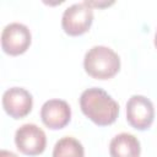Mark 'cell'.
<instances>
[{
  "mask_svg": "<svg viewBox=\"0 0 157 157\" xmlns=\"http://www.w3.org/2000/svg\"><path fill=\"white\" fill-rule=\"evenodd\" d=\"M80 108L82 113L98 126L113 124L119 114L118 102L99 87H91L81 93Z\"/></svg>",
  "mask_w": 157,
  "mask_h": 157,
  "instance_id": "6da1fadb",
  "label": "cell"
},
{
  "mask_svg": "<svg viewBox=\"0 0 157 157\" xmlns=\"http://www.w3.org/2000/svg\"><path fill=\"white\" fill-rule=\"evenodd\" d=\"M93 22V9L86 2H75L66 7L61 16V27L69 36L86 33Z\"/></svg>",
  "mask_w": 157,
  "mask_h": 157,
  "instance_id": "3957f363",
  "label": "cell"
},
{
  "mask_svg": "<svg viewBox=\"0 0 157 157\" xmlns=\"http://www.w3.org/2000/svg\"><path fill=\"white\" fill-rule=\"evenodd\" d=\"M126 120L136 130H147L155 120L152 101L142 94H132L126 102Z\"/></svg>",
  "mask_w": 157,
  "mask_h": 157,
  "instance_id": "277c9868",
  "label": "cell"
},
{
  "mask_svg": "<svg viewBox=\"0 0 157 157\" xmlns=\"http://www.w3.org/2000/svg\"><path fill=\"white\" fill-rule=\"evenodd\" d=\"M153 42H155V47L157 48V29H156V32H155V40H153Z\"/></svg>",
  "mask_w": 157,
  "mask_h": 157,
  "instance_id": "7c38bea8",
  "label": "cell"
},
{
  "mask_svg": "<svg viewBox=\"0 0 157 157\" xmlns=\"http://www.w3.org/2000/svg\"><path fill=\"white\" fill-rule=\"evenodd\" d=\"M0 157H18L16 153L11 152V151H7V150H1L0 151Z\"/></svg>",
  "mask_w": 157,
  "mask_h": 157,
  "instance_id": "8fae6325",
  "label": "cell"
},
{
  "mask_svg": "<svg viewBox=\"0 0 157 157\" xmlns=\"http://www.w3.org/2000/svg\"><path fill=\"white\" fill-rule=\"evenodd\" d=\"M15 144L20 152L27 156L40 155L47 146V136L38 125L27 123L15 132Z\"/></svg>",
  "mask_w": 157,
  "mask_h": 157,
  "instance_id": "5b68a950",
  "label": "cell"
},
{
  "mask_svg": "<svg viewBox=\"0 0 157 157\" xmlns=\"http://www.w3.org/2000/svg\"><path fill=\"white\" fill-rule=\"evenodd\" d=\"M40 119L43 124L52 130L63 129L71 120V108L64 99H48L40 108Z\"/></svg>",
  "mask_w": 157,
  "mask_h": 157,
  "instance_id": "ba28073f",
  "label": "cell"
},
{
  "mask_svg": "<svg viewBox=\"0 0 157 157\" xmlns=\"http://www.w3.org/2000/svg\"><path fill=\"white\" fill-rule=\"evenodd\" d=\"M140 153V141L132 134L120 132L115 135L109 142L110 157H139Z\"/></svg>",
  "mask_w": 157,
  "mask_h": 157,
  "instance_id": "9c48e42d",
  "label": "cell"
},
{
  "mask_svg": "<svg viewBox=\"0 0 157 157\" xmlns=\"http://www.w3.org/2000/svg\"><path fill=\"white\" fill-rule=\"evenodd\" d=\"M83 69L93 78L108 80L119 72L120 58L109 47L94 45L85 54Z\"/></svg>",
  "mask_w": 157,
  "mask_h": 157,
  "instance_id": "7a4b0ae2",
  "label": "cell"
},
{
  "mask_svg": "<svg viewBox=\"0 0 157 157\" xmlns=\"http://www.w3.org/2000/svg\"><path fill=\"white\" fill-rule=\"evenodd\" d=\"M33 107V97L23 87H10L2 94V108L13 119H21L29 114Z\"/></svg>",
  "mask_w": 157,
  "mask_h": 157,
  "instance_id": "52a82bcc",
  "label": "cell"
},
{
  "mask_svg": "<svg viewBox=\"0 0 157 157\" xmlns=\"http://www.w3.org/2000/svg\"><path fill=\"white\" fill-rule=\"evenodd\" d=\"M32 34L29 28L20 22L6 25L1 32V48L9 55L23 54L31 45Z\"/></svg>",
  "mask_w": 157,
  "mask_h": 157,
  "instance_id": "8992f818",
  "label": "cell"
},
{
  "mask_svg": "<svg viewBox=\"0 0 157 157\" xmlns=\"http://www.w3.org/2000/svg\"><path fill=\"white\" fill-rule=\"evenodd\" d=\"M53 157H85V148L77 139L64 136L55 142Z\"/></svg>",
  "mask_w": 157,
  "mask_h": 157,
  "instance_id": "30bf717a",
  "label": "cell"
}]
</instances>
